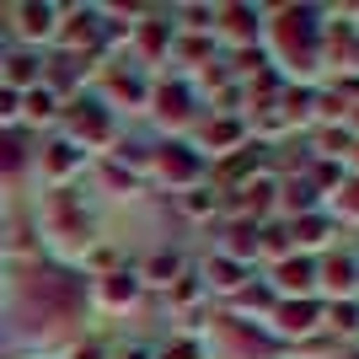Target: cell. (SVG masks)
<instances>
[{"label":"cell","instance_id":"7a4b0ae2","mask_svg":"<svg viewBox=\"0 0 359 359\" xmlns=\"http://www.w3.org/2000/svg\"><path fill=\"white\" fill-rule=\"evenodd\" d=\"M32 75V60H11V81H27Z\"/></svg>","mask_w":359,"mask_h":359},{"label":"cell","instance_id":"6da1fadb","mask_svg":"<svg viewBox=\"0 0 359 359\" xmlns=\"http://www.w3.org/2000/svg\"><path fill=\"white\" fill-rule=\"evenodd\" d=\"M22 27H27V32H43V27H48V11H38V6H27V11H22Z\"/></svg>","mask_w":359,"mask_h":359},{"label":"cell","instance_id":"3957f363","mask_svg":"<svg viewBox=\"0 0 359 359\" xmlns=\"http://www.w3.org/2000/svg\"><path fill=\"white\" fill-rule=\"evenodd\" d=\"M6 113H16V97H11V91H0V118H6Z\"/></svg>","mask_w":359,"mask_h":359}]
</instances>
